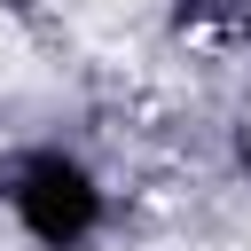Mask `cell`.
I'll list each match as a JSON object with an SVG mask.
<instances>
[{
    "label": "cell",
    "mask_w": 251,
    "mask_h": 251,
    "mask_svg": "<svg viewBox=\"0 0 251 251\" xmlns=\"http://www.w3.org/2000/svg\"><path fill=\"white\" fill-rule=\"evenodd\" d=\"M16 63H24V31L0 16V71H16Z\"/></svg>",
    "instance_id": "obj_1"
}]
</instances>
